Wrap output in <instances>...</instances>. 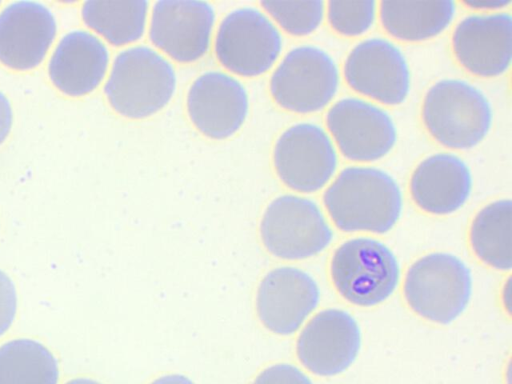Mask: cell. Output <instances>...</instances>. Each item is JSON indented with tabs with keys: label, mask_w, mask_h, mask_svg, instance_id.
Returning a JSON list of instances; mask_svg holds the SVG:
<instances>
[{
	"label": "cell",
	"mask_w": 512,
	"mask_h": 384,
	"mask_svg": "<svg viewBox=\"0 0 512 384\" xmlns=\"http://www.w3.org/2000/svg\"><path fill=\"white\" fill-rule=\"evenodd\" d=\"M260 4L293 36L312 34L321 26L325 17L323 1H261Z\"/></svg>",
	"instance_id": "cb8c5ba5"
},
{
	"label": "cell",
	"mask_w": 512,
	"mask_h": 384,
	"mask_svg": "<svg viewBox=\"0 0 512 384\" xmlns=\"http://www.w3.org/2000/svg\"><path fill=\"white\" fill-rule=\"evenodd\" d=\"M319 299V287L307 272L281 266L262 278L256 294V311L266 329L287 336L301 327Z\"/></svg>",
	"instance_id": "9a60e30c"
},
{
	"label": "cell",
	"mask_w": 512,
	"mask_h": 384,
	"mask_svg": "<svg viewBox=\"0 0 512 384\" xmlns=\"http://www.w3.org/2000/svg\"><path fill=\"white\" fill-rule=\"evenodd\" d=\"M323 204L341 231L384 234L398 222L403 195L395 178L374 166L342 169L323 194Z\"/></svg>",
	"instance_id": "6da1fadb"
},
{
	"label": "cell",
	"mask_w": 512,
	"mask_h": 384,
	"mask_svg": "<svg viewBox=\"0 0 512 384\" xmlns=\"http://www.w3.org/2000/svg\"><path fill=\"white\" fill-rule=\"evenodd\" d=\"M383 29L402 42H423L442 34L453 22V1H381L378 8Z\"/></svg>",
	"instance_id": "ffe728a7"
},
{
	"label": "cell",
	"mask_w": 512,
	"mask_h": 384,
	"mask_svg": "<svg viewBox=\"0 0 512 384\" xmlns=\"http://www.w3.org/2000/svg\"><path fill=\"white\" fill-rule=\"evenodd\" d=\"M343 77L352 90L386 106L404 103L411 90V70L404 52L383 37L356 43L344 60Z\"/></svg>",
	"instance_id": "8fae6325"
},
{
	"label": "cell",
	"mask_w": 512,
	"mask_h": 384,
	"mask_svg": "<svg viewBox=\"0 0 512 384\" xmlns=\"http://www.w3.org/2000/svg\"><path fill=\"white\" fill-rule=\"evenodd\" d=\"M65 384H102L94 379L86 378V377H79L75 379H71L67 381Z\"/></svg>",
	"instance_id": "4dcf8cb0"
},
{
	"label": "cell",
	"mask_w": 512,
	"mask_h": 384,
	"mask_svg": "<svg viewBox=\"0 0 512 384\" xmlns=\"http://www.w3.org/2000/svg\"><path fill=\"white\" fill-rule=\"evenodd\" d=\"M340 70L325 49L302 44L290 49L271 75L269 89L274 101L297 114L326 108L338 93Z\"/></svg>",
	"instance_id": "8992f818"
},
{
	"label": "cell",
	"mask_w": 512,
	"mask_h": 384,
	"mask_svg": "<svg viewBox=\"0 0 512 384\" xmlns=\"http://www.w3.org/2000/svg\"><path fill=\"white\" fill-rule=\"evenodd\" d=\"M260 236L266 250L289 261L313 257L331 243L333 230L316 202L284 194L267 206Z\"/></svg>",
	"instance_id": "52a82bcc"
},
{
	"label": "cell",
	"mask_w": 512,
	"mask_h": 384,
	"mask_svg": "<svg viewBox=\"0 0 512 384\" xmlns=\"http://www.w3.org/2000/svg\"><path fill=\"white\" fill-rule=\"evenodd\" d=\"M56 358L42 343L20 338L0 346V384H58Z\"/></svg>",
	"instance_id": "7402d4cb"
},
{
	"label": "cell",
	"mask_w": 512,
	"mask_h": 384,
	"mask_svg": "<svg viewBox=\"0 0 512 384\" xmlns=\"http://www.w3.org/2000/svg\"><path fill=\"white\" fill-rule=\"evenodd\" d=\"M361 333L355 319L340 309L314 315L300 332L296 354L311 373L328 377L344 372L356 359Z\"/></svg>",
	"instance_id": "4fadbf2b"
},
{
	"label": "cell",
	"mask_w": 512,
	"mask_h": 384,
	"mask_svg": "<svg viewBox=\"0 0 512 384\" xmlns=\"http://www.w3.org/2000/svg\"><path fill=\"white\" fill-rule=\"evenodd\" d=\"M13 121V113L9 100L0 91V144L7 138Z\"/></svg>",
	"instance_id": "f1b7e54d"
},
{
	"label": "cell",
	"mask_w": 512,
	"mask_h": 384,
	"mask_svg": "<svg viewBox=\"0 0 512 384\" xmlns=\"http://www.w3.org/2000/svg\"><path fill=\"white\" fill-rule=\"evenodd\" d=\"M186 104L193 125L203 135L217 140L238 131L249 108L245 87L219 71L198 76L188 90Z\"/></svg>",
	"instance_id": "2e32d148"
},
{
	"label": "cell",
	"mask_w": 512,
	"mask_h": 384,
	"mask_svg": "<svg viewBox=\"0 0 512 384\" xmlns=\"http://www.w3.org/2000/svg\"><path fill=\"white\" fill-rule=\"evenodd\" d=\"M252 384H313L298 367L288 363H277L263 369Z\"/></svg>",
	"instance_id": "484cf974"
},
{
	"label": "cell",
	"mask_w": 512,
	"mask_h": 384,
	"mask_svg": "<svg viewBox=\"0 0 512 384\" xmlns=\"http://www.w3.org/2000/svg\"><path fill=\"white\" fill-rule=\"evenodd\" d=\"M473 176L469 165L459 155L437 152L422 159L409 182L410 195L422 211L449 215L469 199Z\"/></svg>",
	"instance_id": "ac0fdd59"
},
{
	"label": "cell",
	"mask_w": 512,
	"mask_h": 384,
	"mask_svg": "<svg viewBox=\"0 0 512 384\" xmlns=\"http://www.w3.org/2000/svg\"><path fill=\"white\" fill-rule=\"evenodd\" d=\"M214 48L218 61L227 70L254 77L276 62L282 50V36L260 10L241 7L220 22Z\"/></svg>",
	"instance_id": "30bf717a"
},
{
	"label": "cell",
	"mask_w": 512,
	"mask_h": 384,
	"mask_svg": "<svg viewBox=\"0 0 512 384\" xmlns=\"http://www.w3.org/2000/svg\"><path fill=\"white\" fill-rule=\"evenodd\" d=\"M453 54L470 74L495 78L512 60V16L509 12L473 13L463 17L451 36Z\"/></svg>",
	"instance_id": "7c38bea8"
},
{
	"label": "cell",
	"mask_w": 512,
	"mask_h": 384,
	"mask_svg": "<svg viewBox=\"0 0 512 384\" xmlns=\"http://www.w3.org/2000/svg\"><path fill=\"white\" fill-rule=\"evenodd\" d=\"M421 118L430 136L451 150H469L490 133L494 113L488 96L459 78H443L426 91Z\"/></svg>",
	"instance_id": "7a4b0ae2"
},
{
	"label": "cell",
	"mask_w": 512,
	"mask_h": 384,
	"mask_svg": "<svg viewBox=\"0 0 512 384\" xmlns=\"http://www.w3.org/2000/svg\"><path fill=\"white\" fill-rule=\"evenodd\" d=\"M17 311V293L10 277L0 269V336L11 327Z\"/></svg>",
	"instance_id": "4316f807"
},
{
	"label": "cell",
	"mask_w": 512,
	"mask_h": 384,
	"mask_svg": "<svg viewBox=\"0 0 512 384\" xmlns=\"http://www.w3.org/2000/svg\"><path fill=\"white\" fill-rule=\"evenodd\" d=\"M273 164L285 186L300 193H314L334 177L339 164L338 152L323 127L299 122L278 137Z\"/></svg>",
	"instance_id": "9c48e42d"
},
{
	"label": "cell",
	"mask_w": 512,
	"mask_h": 384,
	"mask_svg": "<svg viewBox=\"0 0 512 384\" xmlns=\"http://www.w3.org/2000/svg\"><path fill=\"white\" fill-rule=\"evenodd\" d=\"M108 63V49L99 38L84 30H73L54 49L48 64L49 77L62 93L78 97L98 87Z\"/></svg>",
	"instance_id": "d6986e66"
},
{
	"label": "cell",
	"mask_w": 512,
	"mask_h": 384,
	"mask_svg": "<svg viewBox=\"0 0 512 384\" xmlns=\"http://www.w3.org/2000/svg\"><path fill=\"white\" fill-rule=\"evenodd\" d=\"M214 22V8L206 1L160 0L153 5L149 37L175 61L190 63L208 51Z\"/></svg>",
	"instance_id": "5bb4252c"
},
{
	"label": "cell",
	"mask_w": 512,
	"mask_h": 384,
	"mask_svg": "<svg viewBox=\"0 0 512 384\" xmlns=\"http://www.w3.org/2000/svg\"><path fill=\"white\" fill-rule=\"evenodd\" d=\"M375 1H328L325 14L330 27L344 37H359L367 33L376 21Z\"/></svg>",
	"instance_id": "d4e9b609"
},
{
	"label": "cell",
	"mask_w": 512,
	"mask_h": 384,
	"mask_svg": "<svg viewBox=\"0 0 512 384\" xmlns=\"http://www.w3.org/2000/svg\"><path fill=\"white\" fill-rule=\"evenodd\" d=\"M149 3L136 1H86L82 6L85 24L114 46L142 37Z\"/></svg>",
	"instance_id": "603a6c76"
},
{
	"label": "cell",
	"mask_w": 512,
	"mask_h": 384,
	"mask_svg": "<svg viewBox=\"0 0 512 384\" xmlns=\"http://www.w3.org/2000/svg\"><path fill=\"white\" fill-rule=\"evenodd\" d=\"M511 0H464L462 4L479 13L504 11L511 5Z\"/></svg>",
	"instance_id": "83f0119b"
},
{
	"label": "cell",
	"mask_w": 512,
	"mask_h": 384,
	"mask_svg": "<svg viewBox=\"0 0 512 384\" xmlns=\"http://www.w3.org/2000/svg\"><path fill=\"white\" fill-rule=\"evenodd\" d=\"M56 20L44 4L22 0L0 12V61L14 70H29L46 56L56 36Z\"/></svg>",
	"instance_id": "e0dca14e"
},
{
	"label": "cell",
	"mask_w": 512,
	"mask_h": 384,
	"mask_svg": "<svg viewBox=\"0 0 512 384\" xmlns=\"http://www.w3.org/2000/svg\"><path fill=\"white\" fill-rule=\"evenodd\" d=\"M512 203L495 200L485 205L472 220L469 241L474 254L484 264L501 271L512 267Z\"/></svg>",
	"instance_id": "44dd1931"
},
{
	"label": "cell",
	"mask_w": 512,
	"mask_h": 384,
	"mask_svg": "<svg viewBox=\"0 0 512 384\" xmlns=\"http://www.w3.org/2000/svg\"><path fill=\"white\" fill-rule=\"evenodd\" d=\"M400 269L393 252L370 237L343 242L330 262V277L349 303L371 307L388 299L398 286Z\"/></svg>",
	"instance_id": "5b68a950"
},
{
	"label": "cell",
	"mask_w": 512,
	"mask_h": 384,
	"mask_svg": "<svg viewBox=\"0 0 512 384\" xmlns=\"http://www.w3.org/2000/svg\"><path fill=\"white\" fill-rule=\"evenodd\" d=\"M175 89L172 64L154 49L139 45L117 54L104 93L118 114L141 119L161 110Z\"/></svg>",
	"instance_id": "3957f363"
},
{
	"label": "cell",
	"mask_w": 512,
	"mask_h": 384,
	"mask_svg": "<svg viewBox=\"0 0 512 384\" xmlns=\"http://www.w3.org/2000/svg\"><path fill=\"white\" fill-rule=\"evenodd\" d=\"M150 384H195L182 374H166L154 379Z\"/></svg>",
	"instance_id": "f546056e"
},
{
	"label": "cell",
	"mask_w": 512,
	"mask_h": 384,
	"mask_svg": "<svg viewBox=\"0 0 512 384\" xmlns=\"http://www.w3.org/2000/svg\"><path fill=\"white\" fill-rule=\"evenodd\" d=\"M327 132L348 160L370 163L386 157L398 140L397 125L383 107L347 96L335 101L325 115Z\"/></svg>",
	"instance_id": "ba28073f"
},
{
	"label": "cell",
	"mask_w": 512,
	"mask_h": 384,
	"mask_svg": "<svg viewBox=\"0 0 512 384\" xmlns=\"http://www.w3.org/2000/svg\"><path fill=\"white\" fill-rule=\"evenodd\" d=\"M403 293L420 317L449 324L466 309L472 293L470 269L458 257L444 252L427 254L407 270Z\"/></svg>",
	"instance_id": "277c9868"
}]
</instances>
